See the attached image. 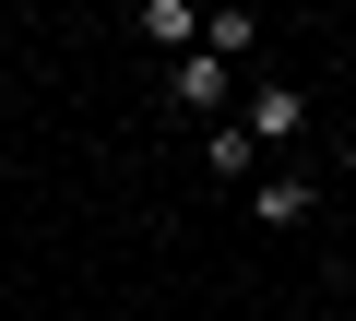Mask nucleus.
<instances>
[{
    "mask_svg": "<svg viewBox=\"0 0 356 321\" xmlns=\"http://www.w3.org/2000/svg\"><path fill=\"white\" fill-rule=\"evenodd\" d=\"M261 226H309V179H261Z\"/></svg>",
    "mask_w": 356,
    "mask_h": 321,
    "instance_id": "obj_5",
    "label": "nucleus"
},
{
    "mask_svg": "<svg viewBox=\"0 0 356 321\" xmlns=\"http://www.w3.org/2000/svg\"><path fill=\"white\" fill-rule=\"evenodd\" d=\"M202 155H214V179H250V131L226 119V131H202Z\"/></svg>",
    "mask_w": 356,
    "mask_h": 321,
    "instance_id": "obj_6",
    "label": "nucleus"
},
{
    "mask_svg": "<svg viewBox=\"0 0 356 321\" xmlns=\"http://www.w3.org/2000/svg\"><path fill=\"white\" fill-rule=\"evenodd\" d=\"M344 179H356V131H344Z\"/></svg>",
    "mask_w": 356,
    "mask_h": 321,
    "instance_id": "obj_7",
    "label": "nucleus"
},
{
    "mask_svg": "<svg viewBox=\"0 0 356 321\" xmlns=\"http://www.w3.org/2000/svg\"><path fill=\"white\" fill-rule=\"evenodd\" d=\"M143 36H154L166 60H191V48H202V13H191V0H143Z\"/></svg>",
    "mask_w": 356,
    "mask_h": 321,
    "instance_id": "obj_3",
    "label": "nucleus"
},
{
    "mask_svg": "<svg viewBox=\"0 0 356 321\" xmlns=\"http://www.w3.org/2000/svg\"><path fill=\"white\" fill-rule=\"evenodd\" d=\"M238 131H250V143H297V131H309V84H250Z\"/></svg>",
    "mask_w": 356,
    "mask_h": 321,
    "instance_id": "obj_1",
    "label": "nucleus"
},
{
    "mask_svg": "<svg viewBox=\"0 0 356 321\" xmlns=\"http://www.w3.org/2000/svg\"><path fill=\"white\" fill-rule=\"evenodd\" d=\"M166 95H178V107H226V60H214V48L166 60Z\"/></svg>",
    "mask_w": 356,
    "mask_h": 321,
    "instance_id": "obj_2",
    "label": "nucleus"
},
{
    "mask_svg": "<svg viewBox=\"0 0 356 321\" xmlns=\"http://www.w3.org/2000/svg\"><path fill=\"white\" fill-rule=\"evenodd\" d=\"M202 48H214V60H250L261 24H250V13H202Z\"/></svg>",
    "mask_w": 356,
    "mask_h": 321,
    "instance_id": "obj_4",
    "label": "nucleus"
}]
</instances>
